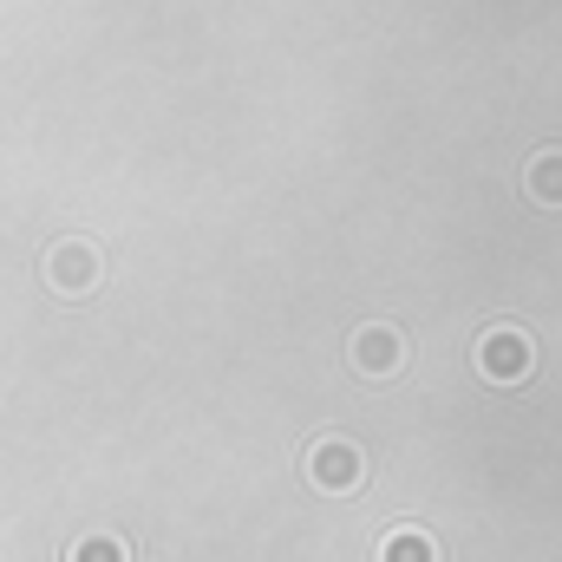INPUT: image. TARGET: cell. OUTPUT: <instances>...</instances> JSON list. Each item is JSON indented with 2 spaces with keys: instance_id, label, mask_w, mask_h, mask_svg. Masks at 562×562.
<instances>
[{
  "instance_id": "cell-1",
  "label": "cell",
  "mask_w": 562,
  "mask_h": 562,
  "mask_svg": "<svg viewBox=\"0 0 562 562\" xmlns=\"http://www.w3.org/2000/svg\"><path fill=\"white\" fill-rule=\"evenodd\" d=\"M307 477H314V491L353 497V491L367 484V451H360L353 438H321V445L307 451Z\"/></svg>"
},
{
  "instance_id": "cell-2",
  "label": "cell",
  "mask_w": 562,
  "mask_h": 562,
  "mask_svg": "<svg viewBox=\"0 0 562 562\" xmlns=\"http://www.w3.org/2000/svg\"><path fill=\"white\" fill-rule=\"evenodd\" d=\"M530 367H537V347H530L524 327H491V334L477 340V373H484V380L517 386V380H530Z\"/></svg>"
},
{
  "instance_id": "cell-3",
  "label": "cell",
  "mask_w": 562,
  "mask_h": 562,
  "mask_svg": "<svg viewBox=\"0 0 562 562\" xmlns=\"http://www.w3.org/2000/svg\"><path fill=\"white\" fill-rule=\"evenodd\" d=\"M353 367H360L367 380H393V373L406 367L400 327H360V334H353Z\"/></svg>"
},
{
  "instance_id": "cell-4",
  "label": "cell",
  "mask_w": 562,
  "mask_h": 562,
  "mask_svg": "<svg viewBox=\"0 0 562 562\" xmlns=\"http://www.w3.org/2000/svg\"><path fill=\"white\" fill-rule=\"evenodd\" d=\"M46 281H53L59 294H92V288H99V249H92V243H59V249L46 256Z\"/></svg>"
},
{
  "instance_id": "cell-5",
  "label": "cell",
  "mask_w": 562,
  "mask_h": 562,
  "mask_svg": "<svg viewBox=\"0 0 562 562\" xmlns=\"http://www.w3.org/2000/svg\"><path fill=\"white\" fill-rule=\"evenodd\" d=\"M380 562H445V550L425 537V530H393L380 543Z\"/></svg>"
},
{
  "instance_id": "cell-6",
  "label": "cell",
  "mask_w": 562,
  "mask_h": 562,
  "mask_svg": "<svg viewBox=\"0 0 562 562\" xmlns=\"http://www.w3.org/2000/svg\"><path fill=\"white\" fill-rule=\"evenodd\" d=\"M530 196L537 203H550V210H562V150H543V157H530Z\"/></svg>"
},
{
  "instance_id": "cell-7",
  "label": "cell",
  "mask_w": 562,
  "mask_h": 562,
  "mask_svg": "<svg viewBox=\"0 0 562 562\" xmlns=\"http://www.w3.org/2000/svg\"><path fill=\"white\" fill-rule=\"evenodd\" d=\"M66 562H132V543L125 537H112V530H92V537H79Z\"/></svg>"
}]
</instances>
